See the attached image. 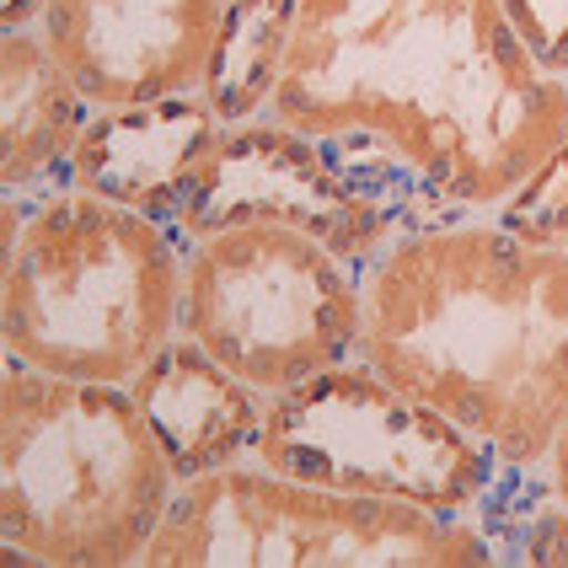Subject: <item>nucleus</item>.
Here are the masks:
<instances>
[{"instance_id": "423d86ee", "label": "nucleus", "mask_w": 568, "mask_h": 568, "mask_svg": "<svg viewBox=\"0 0 568 568\" xmlns=\"http://www.w3.org/2000/svg\"><path fill=\"white\" fill-rule=\"evenodd\" d=\"M253 462L338 494H371L483 520L509 488V467L440 408L408 397L365 359H344L268 403Z\"/></svg>"}, {"instance_id": "20e7f679", "label": "nucleus", "mask_w": 568, "mask_h": 568, "mask_svg": "<svg viewBox=\"0 0 568 568\" xmlns=\"http://www.w3.org/2000/svg\"><path fill=\"white\" fill-rule=\"evenodd\" d=\"M178 473L119 381L6 359L0 537L43 568H140L178 499Z\"/></svg>"}, {"instance_id": "0eeeda50", "label": "nucleus", "mask_w": 568, "mask_h": 568, "mask_svg": "<svg viewBox=\"0 0 568 568\" xmlns=\"http://www.w3.org/2000/svg\"><path fill=\"white\" fill-rule=\"evenodd\" d=\"M183 333L280 397L359 354V268L290 225H215L183 242Z\"/></svg>"}, {"instance_id": "7ed1b4c3", "label": "nucleus", "mask_w": 568, "mask_h": 568, "mask_svg": "<svg viewBox=\"0 0 568 568\" xmlns=\"http://www.w3.org/2000/svg\"><path fill=\"white\" fill-rule=\"evenodd\" d=\"M178 333L183 236L172 225L75 183L6 193V359L129 386Z\"/></svg>"}, {"instance_id": "6e6552de", "label": "nucleus", "mask_w": 568, "mask_h": 568, "mask_svg": "<svg viewBox=\"0 0 568 568\" xmlns=\"http://www.w3.org/2000/svg\"><path fill=\"white\" fill-rule=\"evenodd\" d=\"M440 215L408 178L365 140H322L280 119L225 124L199 189L189 193L178 236H204L215 225H290L322 247L365 268L371 257L408 231Z\"/></svg>"}, {"instance_id": "2eb2a0df", "label": "nucleus", "mask_w": 568, "mask_h": 568, "mask_svg": "<svg viewBox=\"0 0 568 568\" xmlns=\"http://www.w3.org/2000/svg\"><path fill=\"white\" fill-rule=\"evenodd\" d=\"M494 215H499L509 231L541 242V247H564L568 253V134H564V145L541 161L537 172L509 193Z\"/></svg>"}, {"instance_id": "1a4fd4ad", "label": "nucleus", "mask_w": 568, "mask_h": 568, "mask_svg": "<svg viewBox=\"0 0 568 568\" xmlns=\"http://www.w3.org/2000/svg\"><path fill=\"white\" fill-rule=\"evenodd\" d=\"M225 0H49L38 32L92 108L204 92Z\"/></svg>"}, {"instance_id": "a211bd4d", "label": "nucleus", "mask_w": 568, "mask_h": 568, "mask_svg": "<svg viewBox=\"0 0 568 568\" xmlns=\"http://www.w3.org/2000/svg\"><path fill=\"white\" fill-rule=\"evenodd\" d=\"M43 6H49V0H0V22H6V28H38Z\"/></svg>"}, {"instance_id": "dca6fc26", "label": "nucleus", "mask_w": 568, "mask_h": 568, "mask_svg": "<svg viewBox=\"0 0 568 568\" xmlns=\"http://www.w3.org/2000/svg\"><path fill=\"white\" fill-rule=\"evenodd\" d=\"M541 70L568 75V0H499Z\"/></svg>"}, {"instance_id": "ddd939ff", "label": "nucleus", "mask_w": 568, "mask_h": 568, "mask_svg": "<svg viewBox=\"0 0 568 568\" xmlns=\"http://www.w3.org/2000/svg\"><path fill=\"white\" fill-rule=\"evenodd\" d=\"M295 11L301 0H225L204 75V102L225 124H247L268 113L295 43Z\"/></svg>"}, {"instance_id": "4468645a", "label": "nucleus", "mask_w": 568, "mask_h": 568, "mask_svg": "<svg viewBox=\"0 0 568 568\" xmlns=\"http://www.w3.org/2000/svg\"><path fill=\"white\" fill-rule=\"evenodd\" d=\"M488 537L499 547V564H531V568H568V505L537 494L515 473L499 505L483 515Z\"/></svg>"}, {"instance_id": "f8f14e48", "label": "nucleus", "mask_w": 568, "mask_h": 568, "mask_svg": "<svg viewBox=\"0 0 568 568\" xmlns=\"http://www.w3.org/2000/svg\"><path fill=\"white\" fill-rule=\"evenodd\" d=\"M92 102L49 54L38 28H6L0 38V183L6 193H32L64 183Z\"/></svg>"}, {"instance_id": "f03ea898", "label": "nucleus", "mask_w": 568, "mask_h": 568, "mask_svg": "<svg viewBox=\"0 0 568 568\" xmlns=\"http://www.w3.org/2000/svg\"><path fill=\"white\" fill-rule=\"evenodd\" d=\"M354 359L531 473L568 413V253L499 215L413 221L359 268Z\"/></svg>"}, {"instance_id": "9b49d317", "label": "nucleus", "mask_w": 568, "mask_h": 568, "mask_svg": "<svg viewBox=\"0 0 568 568\" xmlns=\"http://www.w3.org/2000/svg\"><path fill=\"white\" fill-rule=\"evenodd\" d=\"M134 403L145 413L151 435L161 440L178 483H193L204 473H221L236 462H253L263 418H268V392L253 381L225 371L210 348H199L189 333H178L156 359L129 381Z\"/></svg>"}, {"instance_id": "9d476101", "label": "nucleus", "mask_w": 568, "mask_h": 568, "mask_svg": "<svg viewBox=\"0 0 568 568\" xmlns=\"http://www.w3.org/2000/svg\"><path fill=\"white\" fill-rule=\"evenodd\" d=\"M221 134L225 119L204 102V92L134 102V108H97L64 166V183L145 210L178 231V215L199 189Z\"/></svg>"}, {"instance_id": "f257e3e1", "label": "nucleus", "mask_w": 568, "mask_h": 568, "mask_svg": "<svg viewBox=\"0 0 568 568\" xmlns=\"http://www.w3.org/2000/svg\"><path fill=\"white\" fill-rule=\"evenodd\" d=\"M268 119L376 145L440 215H494L564 145L568 75L499 0H301Z\"/></svg>"}, {"instance_id": "39448f33", "label": "nucleus", "mask_w": 568, "mask_h": 568, "mask_svg": "<svg viewBox=\"0 0 568 568\" xmlns=\"http://www.w3.org/2000/svg\"><path fill=\"white\" fill-rule=\"evenodd\" d=\"M483 520L236 462L178 488L140 568H494Z\"/></svg>"}, {"instance_id": "f3484780", "label": "nucleus", "mask_w": 568, "mask_h": 568, "mask_svg": "<svg viewBox=\"0 0 568 568\" xmlns=\"http://www.w3.org/2000/svg\"><path fill=\"white\" fill-rule=\"evenodd\" d=\"M520 477H526L537 494L568 505V413H564V424H558V435H552V445H547V456H541L531 473H520Z\"/></svg>"}]
</instances>
